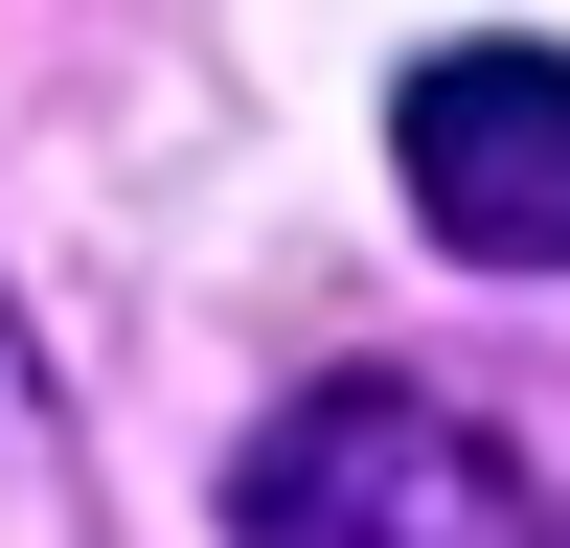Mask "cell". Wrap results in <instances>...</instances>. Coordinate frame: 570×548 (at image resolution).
<instances>
[{"label":"cell","mask_w":570,"mask_h":548,"mask_svg":"<svg viewBox=\"0 0 570 548\" xmlns=\"http://www.w3.org/2000/svg\"><path fill=\"white\" fill-rule=\"evenodd\" d=\"M228 548H548V480L411 365H343L297 389L252 457H228Z\"/></svg>","instance_id":"1"},{"label":"cell","mask_w":570,"mask_h":548,"mask_svg":"<svg viewBox=\"0 0 570 548\" xmlns=\"http://www.w3.org/2000/svg\"><path fill=\"white\" fill-rule=\"evenodd\" d=\"M389 183L456 274H570V46H434L389 91Z\"/></svg>","instance_id":"2"}]
</instances>
